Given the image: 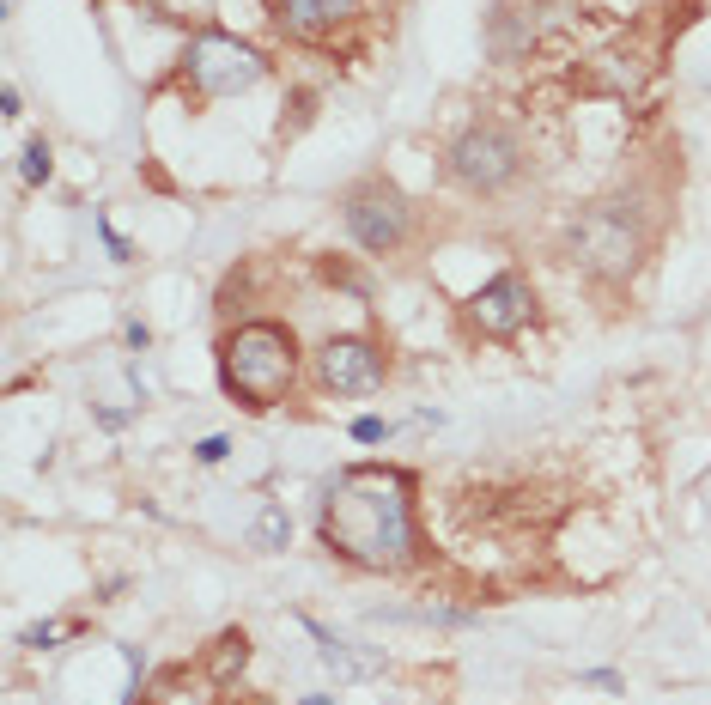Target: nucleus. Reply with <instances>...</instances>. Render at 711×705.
Masks as SVG:
<instances>
[{
  "instance_id": "12",
  "label": "nucleus",
  "mask_w": 711,
  "mask_h": 705,
  "mask_svg": "<svg viewBox=\"0 0 711 705\" xmlns=\"http://www.w3.org/2000/svg\"><path fill=\"white\" fill-rule=\"evenodd\" d=\"M244 663H250V633H244V626H231V633H219V639H213L207 675H213V681H231Z\"/></svg>"
},
{
  "instance_id": "14",
  "label": "nucleus",
  "mask_w": 711,
  "mask_h": 705,
  "mask_svg": "<svg viewBox=\"0 0 711 705\" xmlns=\"http://www.w3.org/2000/svg\"><path fill=\"white\" fill-rule=\"evenodd\" d=\"M19 171H25V183H49V171H55V152H49V140L37 134V140H25V159H19Z\"/></svg>"
},
{
  "instance_id": "1",
  "label": "nucleus",
  "mask_w": 711,
  "mask_h": 705,
  "mask_svg": "<svg viewBox=\"0 0 711 705\" xmlns=\"http://www.w3.org/2000/svg\"><path fill=\"white\" fill-rule=\"evenodd\" d=\"M323 541L365 572L414 566V481L402 468H341L323 487Z\"/></svg>"
},
{
  "instance_id": "11",
  "label": "nucleus",
  "mask_w": 711,
  "mask_h": 705,
  "mask_svg": "<svg viewBox=\"0 0 711 705\" xmlns=\"http://www.w3.org/2000/svg\"><path fill=\"white\" fill-rule=\"evenodd\" d=\"M584 86L590 92H608V98H632V92L645 86V61L639 55H602V61H590Z\"/></svg>"
},
{
  "instance_id": "3",
  "label": "nucleus",
  "mask_w": 711,
  "mask_h": 705,
  "mask_svg": "<svg viewBox=\"0 0 711 705\" xmlns=\"http://www.w3.org/2000/svg\"><path fill=\"white\" fill-rule=\"evenodd\" d=\"M572 256H578V268H590L596 280H632V268H639V256H645V231L632 225V213H626L620 201L590 207V213H578V225H572Z\"/></svg>"
},
{
  "instance_id": "17",
  "label": "nucleus",
  "mask_w": 711,
  "mask_h": 705,
  "mask_svg": "<svg viewBox=\"0 0 711 705\" xmlns=\"http://www.w3.org/2000/svg\"><path fill=\"white\" fill-rule=\"evenodd\" d=\"M55 639H61L55 620H43V626H31V633H25V645H55Z\"/></svg>"
},
{
  "instance_id": "16",
  "label": "nucleus",
  "mask_w": 711,
  "mask_h": 705,
  "mask_svg": "<svg viewBox=\"0 0 711 705\" xmlns=\"http://www.w3.org/2000/svg\"><path fill=\"white\" fill-rule=\"evenodd\" d=\"M225 450H231V438H201V444H195V456H201V462H219Z\"/></svg>"
},
{
  "instance_id": "15",
  "label": "nucleus",
  "mask_w": 711,
  "mask_h": 705,
  "mask_svg": "<svg viewBox=\"0 0 711 705\" xmlns=\"http://www.w3.org/2000/svg\"><path fill=\"white\" fill-rule=\"evenodd\" d=\"M353 438H359V444H383V438H389V426H383L377 414H365V420H353Z\"/></svg>"
},
{
  "instance_id": "4",
  "label": "nucleus",
  "mask_w": 711,
  "mask_h": 705,
  "mask_svg": "<svg viewBox=\"0 0 711 705\" xmlns=\"http://www.w3.org/2000/svg\"><path fill=\"white\" fill-rule=\"evenodd\" d=\"M262 55L250 49V43H237V37H219V31H207V37H195L189 43V80H195V92H207V98H231V92H250L256 80H262Z\"/></svg>"
},
{
  "instance_id": "6",
  "label": "nucleus",
  "mask_w": 711,
  "mask_h": 705,
  "mask_svg": "<svg viewBox=\"0 0 711 705\" xmlns=\"http://www.w3.org/2000/svg\"><path fill=\"white\" fill-rule=\"evenodd\" d=\"M450 171H456L468 189L493 195V189H505V183L517 177V140H511L505 128H493V122L468 128V134L450 146Z\"/></svg>"
},
{
  "instance_id": "8",
  "label": "nucleus",
  "mask_w": 711,
  "mask_h": 705,
  "mask_svg": "<svg viewBox=\"0 0 711 705\" xmlns=\"http://www.w3.org/2000/svg\"><path fill=\"white\" fill-rule=\"evenodd\" d=\"M316 377H323V389H335V396H371L383 383V353L359 335H335L316 353Z\"/></svg>"
},
{
  "instance_id": "13",
  "label": "nucleus",
  "mask_w": 711,
  "mask_h": 705,
  "mask_svg": "<svg viewBox=\"0 0 711 705\" xmlns=\"http://www.w3.org/2000/svg\"><path fill=\"white\" fill-rule=\"evenodd\" d=\"M286 541H292V517H286V505H262L256 523H250V547H262V554H280Z\"/></svg>"
},
{
  "instance_id": "9",
  "label": "nucleus",
  "mask_w": 711,
  "mask_h": 705,
  "mask_svg": "<svg viewBox=\"0 0 711 705\" xmlns=\"http://www.w3.org/2000/svg\"><path fill=\"white\" fill-rule=\"evenodd\" d=\"M353 13V0H280V25L292 37H323Z\"/></svg>"
},
{
  "instance_id": "21",
  "label": "nucleus",
  "mask_w": 711,
  "mask_h": 705,
  "mask_svg": "<svg viewBox=\"0 0 711 705\" xmlns=\"http://www.w3.org/2000/svg\"><path fill=\"white\" fill-rule=\"evenodd\" d=\"M304 705H335V699L329 693H304Z\"/></svg>"
},
{
  "instance_id": "2",
  "label": "nucleus",
  "mask_w": 711,
  "mask_h": 705,
  "mask_svg": "<svg viewBox=\"0 0 711 705\" xmlns=\"http://www.w3.org/2000/svg\"><path fill=\"white\" fill-rule=\"evenodd\" d=\"M219 377L244 408H274L292 377H298V347L292 329L280 323H244L219 341Z\"/></svg>"
},
{
  "instance_id": "7",
  "label": "nucleus",
  "mask_w": 711,
  "mask_h": 705,
  "mask_svg": "<svg viewBox=\"0 0 711 705\" xmlns=\"http://www.w3.org/2000/svg\"><path fill=\"white\" fill-rule=\"evenodd\" d=\"M529 317H535V292H529L523 274H499L468 298V329L487 335V341H511Z\"/></svg>"
},
{
  "instance_id": "5",
  "label": "nucleus",
  "mask_w": 711,
  "mask_h": 705,
  "mask_svg": "<svg viewBox=\"0 0 711 705\" xmlns=\"http://www.w3.org/2000/svg\"><path fill=\"white\" fill-rule=\"evenodd\" d=\"M347 231H353V244L371 250V256L402 250V238H408V201L395 195L389 183H365V189L347 195Z\"/></svg>"
},
{
  "instance_id": "10",
  "label": "nucleus",
  "mask_w": 711,
  "mask_h": 705,
  "mask_svg": "<svg viewBox=\"0 0 711 705\" xmlns=\"http://www.w3.org/2000/svg\"><path fill=\"white\" fill-rule=\"evenodd\" d=\"M298 626H304V633L316 639V657H323V663H329V669H335L341 681H365V675L377 669V657H359V651H353L347 639H335V633H329V626H316L310 614H298Z\"/></svg>"
},
{
  "instance_id": "20",
  "label": "nucleus",
  "mask_w": 711,
  "mask_h": 705,
  "mask_svg": "<svg viewBox=\"0 0 711 705\" xmlns=\"http://www.w3.org/2000/svg\"><path fill=\"white\" fill-rule=\"evenodd\" d=\"M25 110V98H19V86H7V92H0V116H19Z\"/></svg>"
},
{
  "instance_id": "19",
  "label": "nucleus",
  "mask_w": 711,
  "mask_h": 705,
  "mask_svg": "<svg viewBox=\"0 0 711 705\" xmlns=\"http://www.w3.org/2000/svg\"><path fill=\"white\" fill-rule=\"evenodd\" d=\"M584 681H590V687H608V693H620V675H614V669H590Z\"/></svg>"
},
{
  "instance_id": "18",
  "label": "nucleus",
  "mask_w": 711,
  "mask_h": 705,
  "mask_svg": "<svg viewBox=\"0 0 711 705\" xmlns=\"http://www.w3.org/2000/svg\"><path fill=\"white\" fill-rule=\"evenodd\" d=\"M98 231H104V244H110V256H116V262H128V256H134V250L116 238V231H110V219H98Z\"/></svg>"
}]
</instances>
